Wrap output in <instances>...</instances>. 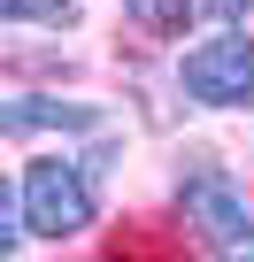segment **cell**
<instances>
[{
  "label": "cell",
  "instance_id": "cell-1",
  "mask_svg": "<svg viewBox=\"0 0 254 262\" xmlns=\"http://www.w3.org/2000/svg\"><path fill=\"white\" fill-rule=\"evenodd\" d=\"M16 193H24V224L39 231V239H77L85 224H93V178L70 162V155H39V162H24V178H16Z\"/></svg>",
  "mask_w": 254,
  "mask_h": 262
},
{
  "label": "cell",
  "instance_id": "cell-2",
  "mask_svg": "<svg viewBox=\"0 0 254 262\" xmlns=\"http://www.w3.org/2000/svg\"><path fill=\"white\" fill-rule=\"evenodd\" d=\"M177 85L200 108H246L254 100V39H200L177 62Z\"/></svg>",
  "mask_w": 254,
  "mask_h": 262
},
{
  "label": "cell",
  "instance_id": "cell-3",
  "mask_svg": "<svg viewBox=\"0 0 254 262\" xmlns=\"http://www.w3.org/2000/svg\"><path fill=\"white\" fill-rule=\"evenodd\" d=\"M177 208H185V224L208 239V247H254V208H246V193L223 178V170H193L185 185H177Z\"/></svg>",
  "mask_w": 254,
  "mask_h": 262
},
{
  "label": "cell",
  "instance_id": "cell-4",
  "mask_svg": "<svg viewBox=\"0 0 254 262\" xmlns=\"http://www.w3.org/2000/svg\"><path fill=\"white\" fill-rule=\"evenodd\" d=\"M0 123H8V139H31L39 123H62V131H93L100 116H93V108H77V100H47V93H24V100H8V108H0Z\"/></svg>",
  "mask_w": 254,
  "mask_h": 262
},
{
  "label": "cell",
  "instance_id": "cell-5",
  "mask_svg": "<svg viewBox=\"0 0 254 262\" xmlns=\"http://www.w3.org/2000/svg\"><path fill=\"white\" fill-rule=\"evenodd\" d=\"M0 16L8 24H77V0H0Z\"/></svg>",
  "mask_w": 254,
  "mask_h": 262
},
{
  "label": "cell",
  "instance_id": "cell-6",
  "mask_svg": "<svg viewBox=\"0 0 254 262\" xmlns=\"http://www.w3.org/2000/svg\"><path fill=\"white\" fill-rule=\"evenodd\" d=\"M200 8H216V16H239V8H254V0H200Z\"/></svg>",
  "mask_w": 254,
  "mask_h": 262
}]
</instances>
